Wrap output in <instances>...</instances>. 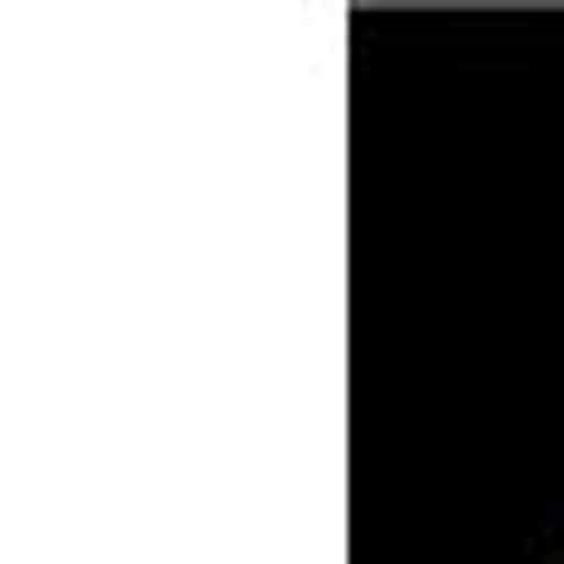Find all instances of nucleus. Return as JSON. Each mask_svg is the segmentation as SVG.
<instances>
[]
</instances>
